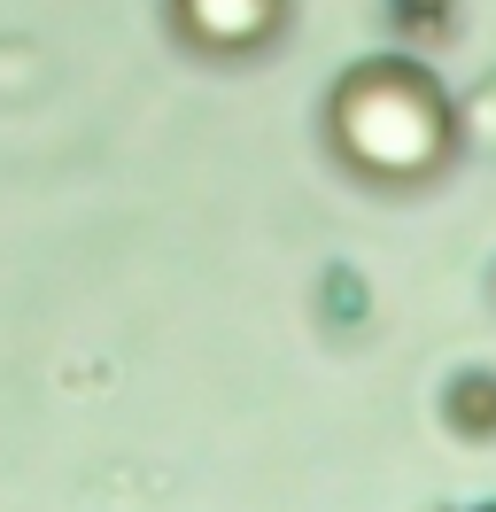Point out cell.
<instances>
[{
    "instance_id": "1",
    "label": "cell",
    "mask_w": 496,
    "mask_h": 512,
    "mask_svg": "<svg viewBox=\"0 0 496 512\" xmlns=\"http://www.w3.org/2000/svg\"><path fill=\"white\" fill-rule=\"evenodd\" d=\"M326 132L365 179H427L434 163L450 156L458 117H450V94L419 63L380 55V63H357L334 86Z\"/></svg>"
},
{
    "instance_id": "2",
    "label": "cell",
    "mask_w": 496,
    "mask_h": 512,
    "mask_svg": "<svg viewBox=\"0 0 496 512\" xmlns=\"http://www.w3.org/2000/svg\"><path fill=\"white\" fill-rule=\"evenodd\" d=\"M171 16H179V32L194 39V47L248 55V47H264V39L279 32L287 0H171Z\"/></svg>"
},
{
    "instance_id": "3",
    "label": "cell",
    "mask_w": 496,
    "mask_h": 512,
    "mask_svg": "<svg viewBox=\"0 0 496 512\" xmlns=\"http://www.w3.org/2000/svg\"><path fill=\"white\" fill-rule=\"evenodd\" d=\"M489 512H496V505H489Z\"/></svg>"
}]
</instances>
